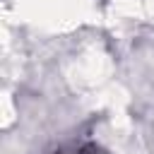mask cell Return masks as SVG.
<instances>
[{
    "label": "cell",
    "mask_w": 154,
    "mask_h": 154,
    "mask_svg": "<svg viewBox=\"0 0 154 154\" xmlns=\"http://www.w3.org/2000/svg\"><path fill=\"white\" fill-rule=\"evenodd\" d=\"M72 154H103L99 147H79L77 152H72Z\"/></svg>",
    "instance_id": "obj_1"
}]
</instances>
